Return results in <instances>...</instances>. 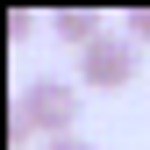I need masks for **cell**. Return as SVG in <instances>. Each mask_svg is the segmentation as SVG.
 Masks as SVG:
<instances>
[{
	"label": "cell",
	"mask_w": 150,
	"mask_h": 150,
	"mask_svg": "<svg viewBox=\"0 0 150 150\" xmlns=\"http://www.w3.org/2000/svg\"><path fill=\"white\" fill-rule=\"evenodd\" d=\"M14 136H43V143L79 136V86H64V79L22 86V100H14Z\"/></svg>",
	"instance_id": "obj_1"
},
{
	"label": "cell",
	"mask_w": 150,
	"mask_h": 150,
	"mask_svg": "<svg viewBox=\"0 0 150 150\" xmlns=\"http://www.w3.org/2000/svg\"><path fill=\"white\" fill-rule=\"evenodd\" d=\"M79 79H86V86H100V93H122L129 79H136V50L115 43V36H100L93 50H79Z\"/></svg>",
	"instance_id": "obj_2"
},
{
	"label": "cell",
	"mask_w": 150,
	"mask_h": 150,
	"mask_svg": "<svg viewBox=\"0 0 150 150\" xmlns=\"http://www.w3.org/2000/svg\"><path fill=\"white\" fill-rule=\"evenodd\" d=\"M57 36L79 43V50H93V43H100V7H64L57 14Z\"/></svg>",
	"instance_id": "obj_3"
},
{
	"label": "cell",
	"mask_w": 150,
	"mask_h": 150,
	"mask_svg": "<svg viewBox=\"0 0 150 150\" xmlns=\"http://www.w3.org/2000/svg\"><path fill=\"white\" fill-rule=\"evenodd\" d=\"M129 36H136V43H150V7H129Z\"/></svg>",
	"instance_id": "obj_4"
},
{
	"label": "cell",
	"mask_w": 150,
	"mask_h": 150,
	"mask_svg": "<svg viewBox=\"0 0 150 150\" xmlns=\"http://www.w3.org/2000/svg\"><path fill=\"white\" fill-rule=\"evenodd\" d=\"M43 150H93L86 136H57V143H43Z\"/></svg>",
	"instance_id": "obj_5"
}]
</instances>
